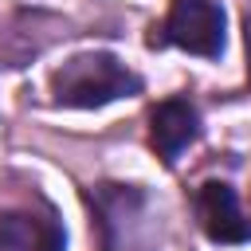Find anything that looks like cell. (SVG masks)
<instances>
[{"instance_id": "cell-1", "label": "cell", "mask_w": 251, "mask_h": 251, "mask_svg": "<svg viewBox=\"0 0 251 251\" xmlns=\"http://www.w3.org/2000/svg\"><path fill=\"white\" fill-rule=\"evenodd\" d=\"M133 94H141V75L129 71L110 51L71 55L51 75V98H55V106H71V110H98V106H110V102L133 98Z\"/></svg>"}, {"instance_id": "cell-2", "label": "cell", "mask_w": 251, "mask_h": 251, "mask_svg": "<svg viewBox=\"0 0 251 251\" xmlns=\"http://www.w3.org/2000/svg\"><path fill=\"white\" fill-rule=\"evenodd\" d=\"M227 16L220 0H173L165 24L149 35V47H180L200 59H220L224 55V35Z\"/></svg>"}, {"instance_id": "cell-3", "label": "cell", "mask_w": 251, "mask_h": 251, "mask_svg": "<svg viewBox=\"0 0 251 251\" xmlns=\"http://www.w3.org/2000/svg\"><path fill=\"white\" fill-rule=\"evenodd\" d=\"M90 208L102 235V251H137L149 216V196L137 184H98L90 192Z\"/></svg>"}, {"instance_id": "cell-4", "label": "cell", "mask_w": 251, "mask_h": 251, "mask_svg": "<svg viewBox=\"0 0 251 251\" xmlns=\"http://www.w3.org/2000/svg\"><path fill=\"white\" fill-rule=\"evenodd\" d=\"M196 220L212 243H247L251 220L239 212L235 188L227 180H204L196 188Z\"/></svg>"}, {"instance_id": "cell-5", "label": "cell", "mask_w": 251, "mask_h": 251, "mask_svg": "<svg viewBox=\"0 0 251 251\" xmlns=\"http://www.w3.org/2000/svg\"><path fill=\"white\" fill-rule=\"evenodd\" d=\"M196 137H200V110L188 98L176 94V98H165V102L153 106V114H149V145L165 165H173Z\"/></svg>"}, {"instance_id": "cell-6", "label": "cell", "mask_w": 251, "mask_h": 251, "mask_svg": "<svg viewBox=\"0 0 251 251\" xmlns=\"http://www.w3.org/2000/svg\"><path fill=\"white\" fill-rule=\"evenodd\" d=\"M0 251H67V231L51 212H0Z\"/></svg>"}, {"instance_id": "cell-7", "label": "cell", "mask_w": 251, "mask_h": 251, "mask_svg": "<svg viewBox=\"0 0 251 251\" xmlns=\"http://www.w3.org/2000/svg\"><path fill=\"white\" fill-rule=\"evenodd\" d=\"M243 43H247V78H251V12L243 20Z\"/></svg>"}]
</instances>
